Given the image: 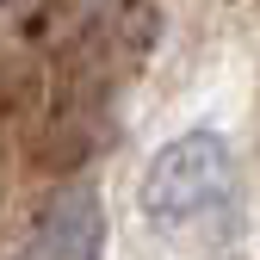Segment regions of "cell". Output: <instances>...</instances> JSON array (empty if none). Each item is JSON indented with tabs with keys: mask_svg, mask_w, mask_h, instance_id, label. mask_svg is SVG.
Here are the masks:
<instances>
[{
	"mask_svg": "<svg viewBox=\"0 0 260 260\" xmlns=\"http://www.w3.org/2000/svg\"><path fill=\"white\" fill-rule=\"evenodd\" d=\"M137 217L143 230L186 260H230L248 242V180H242V155L223 130L199 124L168 137L137 180Z\"/></svg>",
	"mask_w": 260,
	"mask_h": 260,
	"instance_id": "1",
	"label": "cell"
},
{
	"mask_svg": "<svg viewBox=\"0 0 260 260\" xmlns=\"http://www.w3.org/2000/svg\"><path fill=\"white\" fill-rule=\"evenodd\" d=\"M38 254L44 260H106V199L93 186H69L44 211Z\"/></svg>",
	"mask_w": 260,
	"mask_h": 260,
	"instance_id": "2",
	"label": "cell"
}]
</instances>
